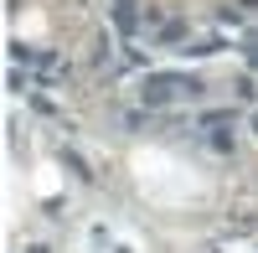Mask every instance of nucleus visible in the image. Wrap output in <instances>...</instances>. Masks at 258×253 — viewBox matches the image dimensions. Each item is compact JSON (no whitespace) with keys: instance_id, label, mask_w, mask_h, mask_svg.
Returning a JSON list of instances; mask_svg holds the SVG:
<instances>
[{"instance_id":"f257e3e1","label":"nucleus","mask_w":258,"mask_h":253,"mask_svg":"<svg viewBox=\"0 0 258 253\" xmlns=\"http://www.w3.org/2000/svg\"><path fill=\"white\" fill-rule=\"evenodd\" d=\"M181 93H197V83H186V78H150L145 83V103L150 109H160V103L181 98Z\"/></svg>"}]
</instances>
